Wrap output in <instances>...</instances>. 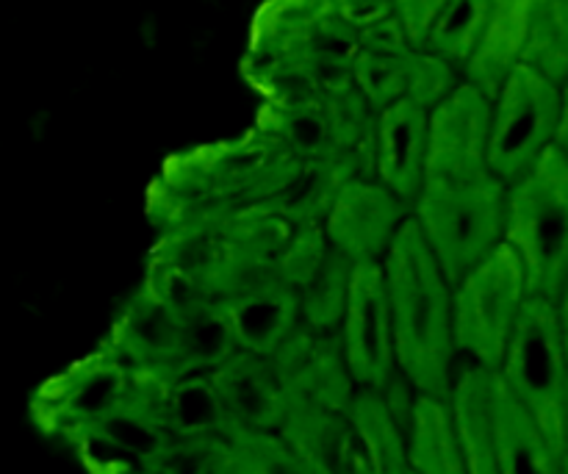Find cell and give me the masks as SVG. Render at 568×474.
<instances>
[{"label":"cell","instance_id":"cell-21","mask_svg":"<svg viewBox=\"0 0 568 474\" xmlns=\"http://www.w3.org/2000/svg\"><path fill=\"white\" fill-rule=\"evenodd\" d=\"M491 411L499 474H566V461L555 455L536 422L503 386L497 372H491Z\"/></svg>","mask_w":568,"mask_h":474},{"label":"cell","instance_id":"cell-29","mask_svg":"<svg viewBox=\"0 0 568 474\" xmlns=\"http://www.w3.org/2000/svg\"><path fill=\"white\" fill-rule=\"evenodd\" d=\"M225 444L233 474H311L277 431L233 427Z\"/></svg>","mask_w":568,"mask_h":474},{"label":"cell","instance_id":"cell-10","mask_svg":"<svg viewBox=\"0 0 568 474\" xmlns=\"http://www.w3.org/2000/svg\"><path fill=\"white\" fill-rule=\"evenodd\" d=\"M128 386V364L109 347L89 355L81 364L53 377L33 400V416L42 427L72 436L75 431L98 425L122 409Z\"/></svg>","mask_w":568,"mask_h":474},{"label":"cell","instance_id":"cell-32","mask_svg":"<svg viewBox=\"0 0 568 474\" xmlns=\"http://www.w3.org/2000/svg\"><path fill=\"white\" fill-rule=\"evenodd\" d=\"M358 50H361L358 28L349 26L338 11H331V14L322 17V20L305 33V39L300 42L294 59L353 67Z\"/></svg>","mask_w":568,"mask_h":474},{"label":"cell","instance_id":"cell-1","mask_svg":"<svg viewBox=\"0 0 568 474\" xmlns=\"http://www.w3.org/2000/svg\"><path fill=\"white\" fill-rule=\"evenodd\" d=\"M300 164L266 133H250L166 159L148 192V216L161 233L220 225L253 209H272Z\"/></svg>","mask_w":568,"mask_h":474},{"label":"cell","instance_id":"cell-31","mask_svg":"<svg viewBox=\"0 0 568 474\" xmlns=\"http://www.w3.org/2000/svg\"><path fill=\"white\" fill-rule=\"evenodd\" d=\"M136 474H233L227 444L216 436H170L136 466Z\"/></svg>","mask_w":568,"mask_h":474},{"label":"cell","instance_id":"cell-17","mask_svg":"<svg viewBox=\"0 0 568 474\" xmlns=\"http://www.w3.org/2000/svg\"><path fill=\"white\" fill-rule=\"evenodd\" d=\"M209 375L233 427H250V431L281 427L288 397L266 355L233 350L225 361L209 370Z\"/></svg>","mask_w":568,"mask_h":474},{"label":"cell","instance_id":"cell-20","mask_svg":"<svg viewBox=\"0 0 568 474\" xmlns=\"http://www.w3.org/2000/svg\"><path fill=\"white\" fill-rule=\"evenodd\" d=\"M536 0H488L480 37L466 59V81L488 100L499 92L508 72L519 64Z\"/></svg>","mask_w":568,"mask_h":474},{"label":"cell","instance_id":"cell-28","mask_svg":"<svg viewBox=\"0 0 568 474\" xmlns=\"http://www.w3.org/2000/svg\"><path fill=\"white\" fill-rule=\"evenodd\" d=\"M349 275H353V261L327 244L314 275L297 292L300 322L314 331H338L347 303Z\"/></svg>","mask_w":568,"mask_h":474},{"label":"cell","instance_id":"cell-36","mask_svg":"<svg viewBox=\"0 0 568 474\" xmlns=\"http://www.w3.org/2000/svg\"><path fill=\"white\" fill-rule=\"evenodd\" d=\"M333 3H336L338 14L358 31L394 14V0H333Z\"/></svg>","mask_w":568,"mask_h":474},{"label":"cell","instance_id":"cell-19","mask_svg":"<svg viewBox=\"0 0 568 474\" xmlns=\"http://www.w3.org/2000/svg\"><path fill=\"white\" fill-rule=\"evenodd\" d=\"M447 405L466 474H499L491 411V370L464 359V364L453 370Z\"/></svg>","mask_w":568,"mask_h":474},{"label":"cell","instance_id":"cell-18","mask_svg":"<svg viewBox=\"0 0 568 474\" xmlns=\"http://www.w3.org/2000/svg\"><path fill=\"white\" fill-rule=\"evenodd\" d=\"M222 320L231 331L236 350L272 355L277 344L300 325V297L281 281L261 283L247 292L220 300Z\"/></svg>","mask_w":568,"mask_h":474},{"label":"cell","instance_id":"cell-22","mask_svg":"<svg viewBox=\"0 0 568 474\" xmlns=\"http://www.w3.org/2000/svg\"><path fill=\"white\" fill-rule=\"evenodd\" d=\"M331 11H336L333 0H266L255 14L244 75L253 78L277 61L294 59L305 33Z\"/></svg>","mask_w":568,"mask_h":474},{"label":"cell","instance_id":"cell-9","mask_svg":"<svg viewBox=\"0 0 568 474\" xmlns=\"http://www.w3.org/2000/svg\"><path fill=\"white\" fill-rule=\"evenodd\" d=\"M491 100L469 81L455 83L427 109V172L425 181L466 183L488 172Z\"/></svg>","mask_w":568,"mask_h":474},{"label":"cell","instance_id":"cell-23","mask_svg":"<svg viewBox=\"0 0 568 474\" xmlns=\"http://www.w3.org/2000/svg\"><path fill=\"white\" fill-rule=\"evenodd\" d=\"M405 444L414 474H466L453 416L444 400L416 394L405 425Z\"/></svg>","mask_w":568,"mask_h":474},{"label":"cell","instance_id":"cell-7","mask_svg":"<svg viewBox=\"0 0 568 474\" xmlns=\"http://www.w3.org/2000/svg\"><path fill=\"white\" fill-rule=\"evenodd\" d=\"M527 300L525 272L508 244H497L453 286L455 355L497 372Z\"/></svg>","mask_w":568,"mask_h":474},{"label":"cell","instance_id":"cell-5","mask_svg":"<svg viewBox=\"0 0 568 474\" xmlns=\"http://www.w3.org/2000/svg\"><path fill=\"white\" fill-rule=\"evenodd\" d=\"M503 209L505 183L494 175L466 183L425 181L410 205V220L449 286L503 244Z\"/></svg>","mask_w":568,"mask_h":474},{"label":"cell","instance_id":"cell-6","mask_svg":"<svg viewBox=\"0 0 568 474\" xmlns=\"http://www.w3.org/2000/svg\"><path fill=\"white\" fill-rule=\"evenodd\" d=\"M555 142H566L564 87L519 61L491 100L488 172L508 186Z\"/></svg>","mask_w":568,"mask_h":474},{"label":"cell","instance_id":"cell-33","mask_svg":"<svg viewBox=\"0 0 568 474\" xmlns=\"http://www.w3.org/2000/svg\"><path fill=\"white\" fill-rule=\"evenodd\" d=\"M325 250L327 239L325 231H322V222H294L292 236H288L286 248H283L281 259L275 264L281 283H286L294 292H300L305 286V281L314 275L316 266H320Z\"/></svg>","mask_w":568,"mask_h":474},{"label":"cell","instance_id":"cell-11","mask_svg":"<svg viewBox=\"0 0 568 474\" xmlns=\"http://www.w3.org/2000/svg\"><path fill=\"white\" fill-rule=\"evenodd\" d=\"M410 209L375 178H347L333 194L322 231L327 244L349 261H381Z\"/></svg>","mask_w":568,"mask_h":474},{"label":"cell","instance_id":"cell-26","mask_svg":"<svg viewBox=\"0 0 568 474\" xmlns=\"http://www.w3.org/2000/svg\"><path fill=\"white\" fill-rule=\"evenodd\" d=\"M164 425L172 436L225 438L233 431L231 416L209 372H189L172 381L170 394H166Z\"/></svg>","mask_w":568,"mask_h":474},{"label":"cell","instance_id":"cell-13","mask_svg":"<svg viewBox=\"0 0 568 474\" xmlns=\"http://www.w3.org/2000/svg\"><path fill=\"white\" fill-rule=\"evenodd\" d=\"M288 400H308L347 411L355 383L344 364L338 331H314L300 322L272 355H266Z\"/></svg>","mask_w":568,"mask_h":474},{"label":"cell","instance_id":"cell-27","mask_svg":"<svg viewBox=\"0 0 568 474\" xmlns=\"http://www.w3.org/2000/svg\"><path fill=\"white\" fill-rule=\"evenodd\" d=\"M519 61L564 87L568 72V0H536L532 3Z\"/></svg>","mask_w":568,"mask_h":474},{"label":"cell","instance_id":"cell-2","mask_svg":"<svg viewBox=\"0 0 568 474\" xmlns=\"http://www.w3.org/2000/svg\"><path fill=\"white\" fill-rule=\"evenodd\" d=\"M381 266L397 370L416 394L447 403L455 370L453 286L410 214L394 233Z\"/></svg>","mask_w":568,"mask_h":474},{"label":"cell","instance_id":"cell-30","mask_svg":"<svg viewBox=\"0 0 568 474\" xmlns=\"http://www.w3.org/2000/svg\"><path fill=\"white\" fill-rule=\"evenodd\" d=\"M488 0H444L425 39V50L442 56L449 64L464 67L480 37Z\"/></svg>","mask_w":568,"mask_h":474},{"label":"cell","instance_id":"cell-15","mask_svg":"<svg viewBox=\"0 0 568 474\" xmlns=\"http://www.w3.org/2000/svg\"><path fill=\"white\" fill-rule=\"evenodd\" d=\"M277 433L311 474H369L364 444L347 411L288 400Z\"/></svg>","mask_w":568,"mask_h":474},{"label":"cell","instance_id":"cell-3","mask_svg":"<svg viewBox=\"0 0 568 474\" xmlns=\"http://www.w3.org/2000/svg\"><path fill=\"white\" fill-rule=\"evenodd\" d=\"M503 242L525 272L527 294L566 303L568 283V153L555 142L521 178L505 186Z\"/></svg>","mask_w":568,"mask_h":474},{"label":"cell","instance_id":"cell-14","mask_svg":"<svg viewBox=\"0 0 568 474\" xmlns=\"http://www.w3.org/2000/svg\"><path fill=\"white\" fill-rule=\"evenodd\" d=\"M455 83V67L425 48H408L403 53L358 50L353 61V87L375 114L399 98L430 109Z\"/></svg>","mask_w":568,"mask_h":474},{"label":"cell","instance_id":"cell-25","mask_svg":"<svg viewBox=\"0 0 568 474\" xmlns=\"http://www.w3.org/2000/svg\"><path fill=\"white\" fill-rule=\"evenodd\" d=\"M255 128H258L261 133H266V137H270L283 153L292 155L297 164H322V161H336V164L347 167L336 155V148H333L331 122H327V114L325 109H322V103L303 105V109H277V105H264Z\"/></svg>","mask_w":568,"mask_h":474},{"label":"cell","instance_id":"cell-4","mask_svg":"<svg viewBox=\"0 0 568 474\" xmlns=\"http://www.w3.org/2000/svg\"><path fill=\"white\" fill-rule=\"evenodd\" d=\"M497 377L527 411L558 458L566 461V303L527 294Z\"/></svg>","mask_w":568,"mask_h":474},{"label":"cell","instance_id":"cell-8","mask_svg":"<svg viewBox=\"0 0 568 474\" xmlns=\"http://www.w3.org/2000/svg\"><path fill=\"white\" fill-rule=\"evenodd\" d=\"M344 364L358 389L383 392L397 377L388 314L386 283L381 261H355L349 275L347 303L338 322Z\"/></svg>","mask_w":568,"mask_h":474},{"label":"cell","instance_id":"cell-12","mask_svg":"<svg viewBox=\"0 0 568 474\" xmlns=\"http://www.w3.org/2000/svg\"><path fill=\"white\" fill-rule=\"evenodd\" d=\"M105 347L128 366L159 372L166 381L189 375L183 311L144 283L116 316Z\"/></svg>","mask_w":568,"mask_h":474},{"label":"cell","instance_id":"cell-34","mask_svg":"<svg viewBox=\"0 0 568 474\" xmlns=\"http://www.w3.org/2000/svg\"><path fill=\"white\" fill-rule=\"evenodd\" d=\"M442 6L444 0H394V17L414 48H425V39Z\"/></svg>","mask_w":568,"mask_h":474},{"label":"cell","instance_id":"cell-35","mask_svg":"<svg viewBox=\"0 0 568 474\" xmlns=\"http://www.w3.org/2000/svg\"><path fill=\"white\" fill-rule=\"evenodd\" d=\"M358 39H361V50H375V53H403V50L414 48L394 14L361 28Z\"/></svg>","mask_w":568,"mask_h":474},{"label":"cell","instance_id":"cell-16","mask_svg":"<svg viewBox=\"0 0 568 474\" xmlns=\"http://www.w3.org/2000/svg\"><path fill=\"white\" fill-rule=\"evenodd\" d=\"M427 172V109L408 98L388 103L375 114L372 178L392 189L405 205H414Z\"/></svg>","mask_w":568,"mask_h":474},{"label":"cell","instance_id":"cell-24","mask_svg":"<svg viewBox=\"0 0 568 474\" xmlns=\"http://www.w3.org/2000/svg\"><path fill=\"white\" fill-rule=\"evenodd\" d=\"M347 414L364 444L369 474H410L405 427L397 422L383 392L355 389Z\"/></svg>","mask_w":568,"mask_h":474},{"label":"cell","instance_id":"cell-37","mask_svg":"<svg viewBox=\"0 0 568 474\" xmlns=\"http://www.w3.org/2000/svg\"><path fill=\"white\" fill-rule=\"evenodd\" d=\"M410 474H414V472H410Z\"/></svg>","mask_w":568,"mask_h":474}]
</instances>
